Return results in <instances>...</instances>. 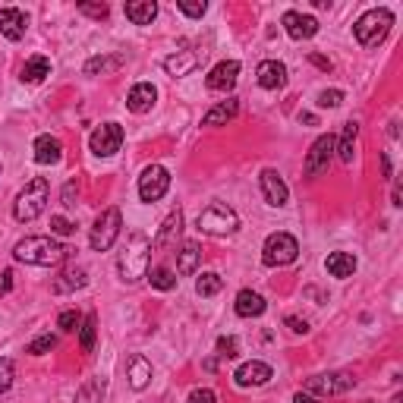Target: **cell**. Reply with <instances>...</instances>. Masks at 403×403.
<instances>
[{"label": "cell", "mask_w": 403, "mask_h": 403, "mask_svg": "<svg viewBox=\"0 0 403 403\" xmlns=\"http://www.w3.org/2000/svg\"><path fill=\"white\" fill-rule=\"evenodd\" d=\"M67 246L57 243L54 237H25L13 246V259L23 265H38V268H57L67 259Z\"/></svg>", "instance_id": "6da1fadb"}, {"label": "cell", "mask_w": 403, "mask_h": 403, "mask_svg": "<svg viewBox=\"0 0 403 403\" xmlns=\"http://www.w3.org/2000/svg\"><path fill=\"white\" fill-rule=\"evenodd\" d=\"M148 261H152V239L142 233H132L126 243L123 256H120V278L126 284H136L148 274Z\"/></svg>", "instance_id": "7a4b0ae2"}, {"label": "cell", "mask_w": 403, "mask_h": 403, "mask_svg": "<svg viewBox=\"0 0 403 403\" xmlns=\"http://www.w3.org/2000/svg\"><path fill=\"white\" fill-rule=\"evenodd\" d=\"M391 25H394V13L385 10V6H375V10L363 13V16L356 19V25H353V35H356V41H359L363 47H378L381 41L387 38Z\"/></svg>", "instance_id": "3957f363"}, {"label": "cell", "mask_w": 403, "mask_h": 403, "mask_svg": "<svg viewBox=\"0 0 403 403\" xmlns=\"http://www.w3.org/2000/svg\"><path fill=\"white\" fill-rule=\"evenodd\" d=\"M47 195H51V186H47L45 176H35V180L25 183V189L16 195V205H13V215L16 221H35V217L45 211L47 205Z\"/></svg>", "instance_id": "277c9868"}, {"label": "cell", "mask_w": 403, "mask_h": 403, "mask_svg": "<svg viewBox=\"0 0 403 403\" xmlns=\"http://www.w3.org/2000/svg\"><path fill=\"white\" fill-rule=\"evenodd\" d=\"M195 227H199L202 233H211V237H227V233H233L239 227V217H237V211H233L230 205L211 202L208 208L199 215Z\"/></svg>", "instance_id": "5b68a950"}, {"label": "cell", "mask_w": 403, "mask_h": 403, "mask_svg": "<svg viewBox=\"0 0 403 403\" xmlns=\"http://www.w3.org/2000/svg\"><path fill=\"white\" fill-rule=\"evenodd\" d=\"M296 256H300V243H296V237H290V233H271V237L265 239V246H261V261H265L268 268H284V265H293Z\"/></svg>", "instance_id": "8992f818"}, {"label": "cell", "mask_w": 403, "mask_h": 403, "mask_svg": "<svg viewBox=\"0 0 403 403\" xmlns=\"http://www.w3.org/2000/svg\"><path fill=\"white\" fill-rule=\"evenodd\" d=\"M120 227H123V217H120V208H104L101 215H98L95 227H91V237H89L91 249H95V252H108L110 246L117 243Z\"/></svg>", "instance_id": "52a82bcc"}, {"label": "cell", "mask_w": 403, "mask_h": 403, "mask_svg": "<svg viewBox=\"0 0 403 403\" xmlns=\"http://www.w3.org/2000/svg\"><path fill=\"white\" fill-rule=\"evenodd\" d=\"M350 387H356V378L346 372L312 375V378L306 381V394H312V397H334V394H344V391H350Z\"/></svg>", "instance_id": "ba28073f"}, {"label": "cell", "mask_w": 403, "mask_h": 403, "mask_svg": "<svg viewBox=\"0 0 403 403\" xmlns=\"http://www.w3.org/2000/svg\"><path fill=\"white\" fill-rule=\"evenodd\" d=\"M167 189H171V174H167V167L148 164L142 171V176H139V195H142V202L164 199Z\"/></svg>", "instance_id": "9c48e42d"}, {"label": "cell", "mask_w": 403, "mask_h": 403, "mask_svg": "<svg viewBox=\"0 0 403 403\" xmlns=\"http://www.w3.org/2000/svg\"><path fill=\"white\" fill-rule=\"evenodd\" d=\"M89 145H91V152H95L98 158H110V154H117L120 145H123V126L120 123H101L95 132H91Z\"/></svg>", "instance_id": "30bf717a"}, {"label": "cell", "mask_w": 403, "mask_h": 403, "mask_svg": "<svg viewBox=\"0 0 403 403\" xmlns=\"http://www.w3.org/2000/svg\"><path fill=\"white\" fill-rule=\"evenodd\" d=\"M331 154H334V136L315 139L312 148H309V154H306V176H322L331 164Z\"/></svg>", "instance_id": "8fae6325"}, {"label": "cell", "mask_w": 403, "mask_h": 403, "mask_svg": "<svg viewBox=\"0 0 403 403\" xmlns=\"http://www.w3.org/2000/svg\"><path fill=\"white\" fill-rule=\"evenodd\" d=\"M259 183H261V195H265V202H268V205H274V208H284L287 199H290V189H287L284 176L268 167V171H261Z\"/></svg>", "instance_id": "7c38bea8"}, {"label": "cell", "mask_w": 403, "mask_h": 403, "mask_svg": "<svg viewBox=\"0 0 403 403\" xmlns=\"http://www.w3.org/2000/svg\"><path fill=\"white\" fill-rule=\"evenodd\" d=\"M280 23H284V29H287V35L293 41H306V38H315V35H318V19L309 16V13L290 10V13H284Z\"/></svg>", "instance_id": "4fadbf2b"}, {"label": "cell", "mask_w": 403, "mask_h": 403, "mask_svg": "<svg viewBox=\"0 0 403 403\" xmlns=\"http://www.w3.org/2000/svg\"><path fill=\"white\" fill-rule=\"evenodd\" d=\"M271 365L261 363V359H252V363H243L237 372H233V381H237L239 387H259L265 385V381H271Z\"/></svg>", "instance_id": "5bb4252c"}, {"label": "cell", "mask_w": 403, "mask_h": 403, "mask_svg": "<svg viewBox=\"0 0 403 403\" xmlns=\"http://www.w3.org/2000/svg\"><path fill=\"white\" fill-rule=\"evenodd\" d=\"M237 76H239V63L237 60H221L208 76H205V86L211 91H227L237 86Z\"/></svg>", "instance_id": "9a60e30c"}, {"label": "cell", "mask_w": 403, "mask_h": 403, "mask_svg": "<svg viewBox=\"0 0 403 403\" xmlns=\"http://www.w3.org/2000/svg\"><path fill=\"white\" fill-rule=\"evenodd\" d=\"M154 101H158V89H154L152 82H136V86L130 89V95H126V108H130L132 114H148V110L154 108Z\"/></svg>", "instance_id": "2e32d148"}, {"label": "cell", "mask_w": 403, "mask_h": 403, "mask_svg": "<svg viewBox=\"0 0 403 403\" xmlns=\"http://www.w3.org/2000/svg\"><path fill=\"white\" fill-rule=\"evenodd\" d=\"M256 79L261 89L274 91V89H284L287 86V67L280 60H261L256 69Z\"/></svg>", "instance_id": "e0dca14e"}, {"label": "cell", "mask_w": 403, "mask_h": 403, "mask_svg": "<svg viewBox=\"0 0 403 403\" xmlns=\"http://www.w3.org/2000/svg\"><path fill=\"white\" fill-rule=\"evenodd\" d=\"M25 25H29V16L16 6H4L0 10V35L10 41H19L25 35Z\"/></svg>", "instance_id": "ac0fdd59"}, {"label": "cell", "mask_w": 403, "mask_h": 403, "mask_svg": "<svg viewBox=\"0 0 403 403\" xmlns=\"http://www.w3.org/2000/svg\"><path fill=\"white\" fill-rule=\"evenodd\" d=\"M233 309H237L239 318H259V315H265L268 302L261 300L256 290H239V293H237V302H233Z\"/></svg>", "instance_id": "d6986e66"}, {"label": "cell", "mask_w": 403, "mask_h": 403, "mask_svg": "<svg viewBox=\"0 0 403 403\" xmlns=\"http://www.w3.org/2000/svg\"><path fill=\"white\" fill-rule=\"evenodd\" d=\"M32 152H35V161H38V164H57L63 158V145L57 136H38Z\"/></svg>", "instance_id": "ffe728a7"}, {"label": "cell", "mask_w": 403, "mask_h": 403, "mask_svg": "<svg viewBox=\"0 0 403 403\" xmlns=\"http://www.w3.org/2000/svg\"><path fill=\"white\" fill-rule=\"evenodd\" d=\"M180 230H183V211L176 208L171 211V215L164 217V224H161V230L154 233V243H152V249H164V246H171L176 237H180Z\"/></svg>", "instance_id": "44dd1931"}, {"label": "cell", "mask_w": 403, "mask_h": 403, "mask_svg": "<svg viewBox=\"0 0 403 403\" xmlns=\"http://www.w3.org/2000/svg\"><path fill=\"white\" fill-rule=\"evenodd\" d=\"M202 63V54L199 51H176V54H171V57L164 60V69L171 76H189L195 67Z\"/></svg>", "instance_id": "7402d4cb"}, {"label": "cell", "mask_w": 403, "mask_h": 403, "mask_svg": "<svg viewBox=\"0 0 403 403\" xmlns=\"http://www.w3.org/2000/svg\"><path fill=\"white\" fill-rule=\"evenodd\" d=\"M123 13L132 25H152V19L158 16V4L154 0H130V4H123Z\"/></svg>", "instance_id": "603a6c76"}, {"label": "cell", "mask_w": 403, "mask_h": 403, "mask_svg": "<svg viewBox=\"0 0 403 403\" xmlns=\"http://www.w3.org/2000/svg\"><path fill=\"white\" fill-rule=\"evenodd\" d=\"M356 256L353 252H331L328 259H324V268H328L331 278L344 280V278H353V271H356Z\"/></svg>", "instance_id": "cb8c5ba5"}, {"label": "cell", "mask_w": 403, "mask_h": 403, "mask_svg": "<svg viewBox=\"0 0 403 403\" xmlns=\"http://www.w3.org/2000/svg\"><path fill=\"white\" fill-rule=\"evenodd\" d=\"M237 114H239V98H227V101L215 104V108L202 117V126H227Z\"/></svg>", "instance_id": "d4e9b609"}, {"label": "cell", "mask_w": 403, "mask_h": 403, "mask_svg": "<svg viewBox=\"0 0 403 403\" xmlns=\"http://www.w3.org/2000/svg\"><path fill=\"white\" fill-rule=\"evenodd\" d=\"M356 136H359V123L356 120H350V123H344V132H341V139H334V152H337V158L344 161V164H353V148H356Z\"/></svg>", "instance_id": "484cf974"}, {"label": "cell", "mask_w": 403, "mask_h": 403, "mask_svg": "<svg viewBox=\"0 0 403 403\" xmlns=\"http://www.w3.org/2000/svg\"><path fill=\"white\" fill-rule=\"evenodd\" d=\"M126 378H130V385L136 387V391H142L148 381H152V363H148L142 353L130 356V365H126Z\"/></svg>", "instance_id": "4316f807"}, {"label": "cell", "mask_w": 403, "mask_h": 403, "mask_svg": "<svg viewBox=\"0 0 403 403\" xmlns=\"http://www.w3.org/2000/svg\"><path fill=\"white\" fill-rule=\"evenodd\" d=\"M199 261H202V249H199V243H183L180 246V252H176V274H193L195 268H199Z\"/></svg>", "instance_id": "83f0119b"}, {"label": "cell", "mask_w": 403, "mask_h": 403, "mask_svg": "<svg viewBox=\"0 0 403 403\" xmlns=\"http://www.w3.org/2000/svg\"><path fill=\"white\" fill-rule=\"evenodd\" d=\"M45 76H51V60L47 57H32V60H25V67H23V76L19 79L23 82H29V86H38V82H45Z\"/></svg>", "instance_id": "f1b7e54d"}, {"label": "cell", "mask_w": 403, "mask_h": 403, "mask_svg": "<svg viewBox=\"0 0 403 403\" xmlns=\"http://www.w3.org/2000/svg\"><path fill=\"white\" fill-rule=\"evenodd\" d=\"M123 67V57L117 54H101V57H89L86 60V76H98V73H110V69Z\"/></svg>", "instance_id": "f546056e"}, {"label": "cell", "mask_w": 403, "mask_h": 403, "mask_svg": "<svg viewBox=\"0 0 403 403\" xmlns=\"http://www.w3.org/2000/svg\"><path fill=\"white\" fill-rule=\"evenodd\" d=\"M86 284H89L86 271H82V268H73V271H67L63 278L54 280V293H69V290H82Z\"/></svg>", "instance_id": "4dcf8cb0"}, {"label": "cell", "mask_w": 403, "mask_h": 403, "mask_svg": "<svg viewBox=\"0 0 403 403\" xmlns=\"http://www.w3.org/2000/svg\"><path fill=\"white\" fill-rule=\"evenodd\" d=\"M101 400H104V381H98V378H89L76 391V403H101Z\"/></svg>", "instance_id": "1f68e13d"}, {"label": "cell", "mask_w": 403, "mask_h": 403, "mask_svg": "<svg viewBox=\"0 0 403 403\" xmlns=\"http://www.w3.org/2000/svg\"><path fill=\"white\" fill-rule=\"evenodd\" d=\"M145 278L152 280V287H154V290H164V293H167V290H174V287H176V274L171 271V268H164V265L152 268V271H148Z\"/></svg>", "instance_id": "d6a6232c"}, {"label": "cell", "mask_w": 403, "mask_h": 403, "mask_svg": "<svg viewBox=\"0 0 403 403\" xmlns=\"http://www.w3.org/2000/svg\"><path fill=\"white\" fill-rule=\"evenodd\" d=\"M221 287H224V280H221V274H215V271H202V278L195 280V293L199 296H217Z\"/></svg>", "instance_id": "836d02e7"}, {"label": "cell", "mask_w": 403, "mask_h": 403, "mask_svg": "<svg viewBox=\"0 0 403 403\" xmlns=\"http://www.w3.org/2000/svg\"><path fill=\"white\" fill-rule=\"evenodd\" d=\"M95 328H98V318L95 315L82 318V324H79V346H82V353L95 350Z\"/></svg>", "instance_id": "e575fe53"}, {"label": "cell", "mask_w": 403, "mask_h": 403, "mask_svg": "<svg viewBox=\"0 0 403 403\" xmlns=\"http://www.w3.org/2000/svg\"><path fill=\"white\" fill-rule=\"evenodd\" d=\"M54 346H57V337H54V334H41V337H35V341L25 346V353H29V356H45V353H51Z\"/></svg>", "instance_id": "d590c367"}, {"label": "cell", "mask_w": 403, "mask_h": 403, "mask_svg": "<svg viewBox=\"0 0 403 403\" xmlns=\"http://www.w3.org/2000/svg\"><path fill=\"white\" fill-rule=\"evenodd\" d=\"M176 10L180 13H186L189 19H202L205 16V10H208V4H205V0H176Z\"/></svg>", "instance_id": "8d00e7d4"}, {"label": "cell", "mask_w": 403, "mask_h": 403, "mask_svg": "<svg viewBox=\"0 0 403 403\" xmlns=\"http://www.w3.org/2000/svg\"><path fill=\"white\" fill-rule=\"evenodd\" d=\"M217 356H224V359H233V356H239V344H237V337H217Z\"/></svg>", "instance_id": "74e56055"}, {"label": "cell", "mask_w": 403, "mask_h": 403, "mask_svg": "<svg viewBox=\"0 0 403 403\" xmlns=\"http://www.w3.org/2000/svg\"><path fill=\"white\" fill-rule=\"evenodd\" d=\"M341 101H344L341 89H324L322 95H318V108H341Z\"/></svg>", "instance_id": "f35d334b"}, {"label": "cell", "mask_w": 403, "mask_h": 403, "mask_svg": "<svg viewBox=\"0 0 403 403\" xmlns=\"http://www.w3.org/2000/svg\"><path fill=\"white\" fill-rule=\"evenodd\" d=\"M13 378H16V369H13V359H0V394L10 391Z\"/></svg>", "instance_id": "ab89813d"}, {"label": "cell", "mask_w": 403, "mask_h": 403, "mask_svg": "<svg viewBox=\"0 0 403 403\" xmlns=\"http://www.w3.org/2000/svg\"><path fill=\"white\" fill-rule=\"evenodd\" d=\"M79 13H86L91 19H108L110 6L108 4H79Z\"/></svg>", "instance_id": "60d3db41"}, {"label": "cell", "mask_w": 403, "mask_h": 403, "mask_svg": "<svg viewBox=\"0 0 403 403\" xmlns=\"http://www.w3.org/2000/svg\"><path fill=\"white\" fill-rule=\"evenodd\" d=\"M82 324V315L79 312H60V318H57V328L60 331H76Z\"/></svg>", "instance_id": "b9f144b4"}, {"label": "cell", "mask_w": 403, "mask_h": 403, "mask_svg": "<svg viewBox=\"0 0 403 403\" xmlns=\"http://www.w3.org/2000/svg\"><path fill=\"white\" fill-rule=\"evenodd\" d=\"M186 403H217V397H215V391H208V387H195Z\"/></svg>", "instance_id": "7bdbcfd3"}, {"label": "cell", "mask_w": 403, "mask_h": 403, "mask_svg": "<svg viewBox=\"0 0 403 403\" xmlns=\"http://www.w3.org/2000/svg\"><path fill=\"white\" fill-rule=\"evenodd\" d=\"M51 230L57 233V237H69V233H73L76 227L67 221V217H60V215H57V217H51Z\"/></svg>", "instance_id": "ee69618b"}, {"label": "cell", "mask_w": 403, "mask_h": 403, "mask_svg": "<svg viewBox=\"0 0 403 403\" xmlns=\"http://www.w3.org/2000/svg\"><path fill=\"white\" fill-rule=\"evenodd\" d=\"M287 328L293 331V334H309V322H302V318H287Z\"/></svg>", "instance_id": "f6af8a7d"}, {"label": "cell", "mask_w": 403, "mask_h": 403, "mask_svg": "<svg viewBox=\"0 0 403 403\" xmlns=\"http://www.w3.org/2000/svg\"><path fill=\"white\" fill-rule=\"evenodd\" d=\"M76 195H79L76 183H67V186H63V205H67V208H73V205H76Z\"/></svg>", "instance_id": "bcb514c9"}, {"label": "cell", "mask_w": 403, "mask_h": 403, "mask_svg": "<svg viewBox=\"0 0 403 403\" xmlns=\"http://www.w3.org/2000/svg\"><path fill=\"white\" fill-rule=\"evenodd\" d=\"M10 290H13V271L6 268V271H4V280H0V296H6Z\"/></svg>", "instance_id": "7dc6e473"}, {"label": "cell", "mask_w": 403, "mask_h": 403, "mask_svg": "<svg viewBox=\"0 0 403 403\" xmlns=\"http://www.w3.org/2000/svg\"><path fill=\"white\" fill-rule=\"evenodd\" d=\"M309 60H312L318 69H324V73L331 69V60H328V57H322V54H309Z\"/></svg>", "instance_id": "c3c4849f"}, {"label": "cell", "mask_w": 403, "mask_h": 403, "mask_svg": "<svg viewBox=\"0 0 403 403\" xmlns=\"http://www.w3.org/2000/svg\"><path fill=\"white\" fill-rule=\"evenodd\" d=\"M293 403H322V400L312 397V394H306V391H300V394H293Z\"/></svg>", "instance_id": "681fc988"}, {"label": "cell", "mask_w": 403, "mask_h": 403, "mask_svg": "<svg viewBox=\"0 0 403 403\" xmlns=\"http://www.w3.org/2000/svg\"><path fill=\"white\" fill-rule=\"evenodd\" d=\"M381 167H385V176L391 180V158H387V154H381Z\"/></svg>", "instance_id": "f907efd6"}, {"label": "cell", "mask_w": 403, "mask_h": 403, "mask_svg": "<svg viewBox=\"0 0 403 403\" xmlns=\"http://www.w3.org/2000/svg\"><path fill=\"white\" fill-rule=\"evenodd\" d=\"M300 120H302V123H309V126H315V114H302Z\"/></svg>", "instance_id": "816d5d0a"}, {"label": "cell", "mask_w": 403, "mask_h": 403, "mask_svg": "<svg viewBox=\"0 0 403 403\" xmlns=\"http://www.w3.org/2000/svg\"><path fill=\"white\" fill-rule=\"evenodd\" d=\"M369 403H372V400H369Z\"/></svg>", "instance_id": "f5cc1de1"}]
</instances>
